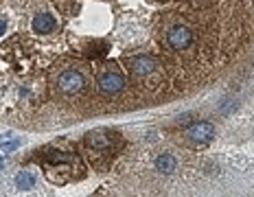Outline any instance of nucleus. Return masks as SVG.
<instances>
[{
    "instance_id": "f257e3e1",
    "label": "nucleus",
    "mask_w": 254,
    "mask_h": 197,
    "mask_svg": "<svg viewBox=\"0 0 254 197\" xmlns=\"http://www.w3.org/2000/svg\"><path fill=\"white\" fill-rule=\"evenodd\" d=\"M250 33L252 0H0V121L53 131L199 97Z\"/></svg>"
},
{
    "instance_id": "f03ea898",
    "label": "nucleus",
    "mask_w": 254,
    "mask_h": 197,
    "mask_svg": "<svg viewBox=\"0 0 254 197\" xmlns=\"http://www.w3.org/2000/svg\"><path fill=\"white\" fill-rule=\"evenodd\" d=\"M202 147L187 134L149 136L114 162L110 193H184L202 182L206 169Z\"/></svg>"
},
{
    "instance_id": "7ed1b4c3",
    "label": "nucleus",
    "mask_w": 254,
    "mask_h": 197,
    "mask_svg": "<svg viewBox=\"0 0 254 197\" xmlns=\"http://www.w3.org/2000/svg\"><path fill=\"white\" fill-rule=\"evenodd\" d=\"M184 134H187V138H190L193 142H197V145H208V142L215 138V125L208 123V121H202V123H195V125L187 127Z\"/></svg>"
},
{
    "instance_id": "20e7f679",
    "label": "nucleus",
    "mask_w": 254,
    "mask_h": 197,
    "mask_svg": "<svg viewBox=\"0 0 254 197\" xmlns=\"http://www.w3.org/2000/svg\"><path fill=\"white\" fill-rule=\"evenodd\" d=\"M15 182H18L20 189H31L33 182H35V178L29 171H20V175H18V180H15Z\"/></svg>"
},
{
    "instance_id": "39448f33",
    "label": "nucleus",
    "mask_w": 254,
    "mask_h": 197,
    "mask_svg": "<svg viewBox=\"0 0 254 197\" xmlns=\"http://www.w3.org/2000/svg\"><path fill=\"white\" fill-rule=\"evenodd\" d=\"M18 145H20L18 138H13V140H9V138H0V149H4V151H13Z\"/></svg>"
},
{
    "instance_id": "423d86ee",
    "label": "nucleus",
    "mask_w": 254,
    "mask_h": 197,
    "mask_svg": "<svg viewBox=\"0 0 254 197\" xmlns=\"http://www.w3.org/2000/svg\"><path fill=\"white\" fill-rule=\"evenodd\" d=\"M2 167H4V160H2V158H0V171H2Z\"/></svg>"
}]
</instances>
